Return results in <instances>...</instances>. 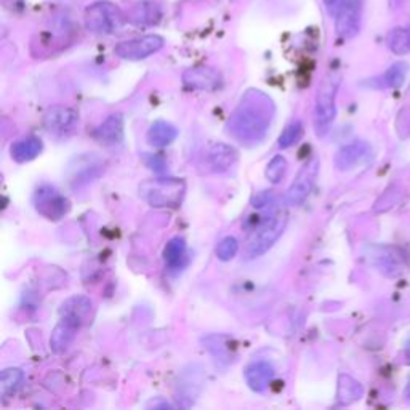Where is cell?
<instances>
[{"label":"cell","instance_id":"5bb4252c","mask_svg":"<svg viewBox=\"0 0 410 410\" xmlns=\"http://www.w3.org/2000/svg\"><path fill=\"white\" fill-rule=\"evenodd\" d=\"M93 137L104 146H116L123 142V116L121 112L111 114L101 125L95 128Z\"/></svg>","mask_w":410,"mask_h":410},{"label":"cell","instance_id":"f1b7e54d","mask_svg":"<svg viewBox=\"0 0 410 410\" xmlns=\"http://www.w3.org/2000/svg\"><path fill=\"white\" fill-rule=\"evenodd\" d=\"M388 4H390V7L397 8L402 4V0H388Z\"/></svg>","mask_w":410,"mask_h":410},{"label":"cell","instance_id":"277c9868","mask_svg":"<svg viewBox=\"0 0 410 410\" xmlns=\"http://www.w3.org/2000/svg\"><path fill=\"white\" fill-rule=\"evenodd\" d=\"M285 226H287V213L285 212L279 210L273 213L271 217L265 218L247 240L245 257L249 260H254V258L265 255L284 234Z\"/></svg>","mask_w":410,"mask_h":410},{"label":"cell","instance_id":"3957f363","mask_svg":"<svg viewBox=\"0 0 410 410\" xmlns=\"http://www.w3.org/2000/svg\"><path fill=\"white\" fill-rule=\"evenodd\" d=\"M184 193H186V184L179 178H156L139 184L142 199L157 209H164V207L175 209L183 202Z\"/></svg>","mask_w":410,"mask_h":410},{"label":"cell","instance_id":"f546056e","mask_svg":"<svg viewBox=\"0 0 410 410\" xmlns=\"http://www.w3.org/2000/svg\"><path fill=\"white\" fill-rule=\"evenodd\" d=\"M406 399H407V402L410 404V380H409V383H407V386H406Z\"/></svg>","mask_w":410,"mask_h":410},{"label":"cell","instance_id":"7a4b0ae2","mask_svg":"<svg viewBox=\"0 0 410 410\" xmlns=\"http://www.w3.org/2000/svg\"><path fill=\"white\" fill-rule=\"evenodd\" d=\"M341 82L340 72L330 71L319 83L316 93V106H314V128L317 137H324L330 130V125L336 116V93H339Z\"/></svg>","mask_w":410,"mask_h":410},{"label":"cell","instance_id":"30bf717a","mask_svg":"<svg viewBox=\"0 0 410 410\" xmlns=\"http://www.w3.org/2000/svg\"><path fill=\"white\" fill-rule=\"evenodd\" d=\"M82 322L77 321L76 317L66 316V314H61L60 322L55 325L52 336H50V350H52L55 355H63L67 351V348L72 345L78 329L82 327Z\"/></svg>","mask_w":410,"mask_h":410},{"label":"cell","instance_id":"5b68a950","mask_svg":"<svg viewBox=\"0 0 410 410\" xmlns=\"http://www.w3.org/2000/svg\"><path fill=\"white\" fill-rule=\"evenodd\" d=\"M32 204L34 209L48 220H60L69 210V200L50 184H42L41 188H37L34 193Z\"/></svg>","mask_w":410,"mask_h":410},{"label":"cell","instance_id":"603a6c76","mask_svg":"<svg viewBox=\"0 0 410 410\" xmlns=\"http://www.w3.org/2000/svg\"><path fill=\"white\" fill-rule=\"evenodd\" d=\"M22 378H25V374H22L21 369H5L2 372V396L8 397L15 395L22 383Z\"/></svg>","mask_w":410,"mask_h":410},{"label":"cell","instance_id":"52a82bcc","mask_svg":"<svg viewBox=\"0 0 410 410\" xmlns=\"http://www.w3.org/2000/svg\"><path fill=\"white\" fill-rule=\"evenodd\" d=\"M121 10L109 2H100L87 10V27L93 32L109 34L122 25Z\"/></svg>","mask_w":410,"mask_h":410},{"label":"cell","instance_id":"7402d4cb","mask_svg":"<svg viewBox=\"0 0 410 410\" xmlns=\"http://www.w3.org/2000/svg\"><path fill=\"white\" fill-rule=\"evenodd\" d=\"M388 45L392 53L406 55L410 52V31L406 27H396L390 32Z\"/></svg>","mask_w":410,"mask_h":410},{"label":"cell","instance_id":"ac0fdd59","mask_svg":"<svg viewBox=\"0 0 410 410\" xmlns=\"http://www.w3.org/2000/svg\"><path fill=\"white\" fill-rule=\"evenodd\" d=\"M93 310V303L86 295H74L67 299L63 305H61L60 314H66V316L76 317L77 321L86 324L88 321L90 314Z\"/></svg>","mask_w":410,"mask_h":410},{"label":"cell","instance_id":"d4e9b609","mask_svg":"<svg viewBox=\"0 0 410 410\" xmlns=\"http://www.w3.org/2000/svg\"><path fill=\"white\" fill-rule=\"evenodd\" d=\"M285 172H287V160L282 156H276L268 164L265 175L273 184H278L285 177Z\"/></svg>","mask_w":410,"mask_h":410},{"label":"cell","instance_id":"44dd1931","mask_svg":"<svg viewBox=\"0 0 410 410\" xmlns=\"http://www.w3.org/2000/svg\"><path fill=\"white\" fill-rule=\"evenodd\" d=\"M362 396V386L355 378L341 375L339 380V401L341 404H351Z\"/></svg>","mask_w":410,"mask_h":410},{"label":"cell","instance_id":"6da1fadb","mask_svg":"<svg viewBox=\"0 0 410 410\" xmlns=\"http://www.w3.org/2000/svg\"><path fill=\"white\" fill-rule=\"evenodd\" d=\"M274 114L276 109L273 100L260 90H250L229 117L228 135L245 146L261 143L271 127Z\"/></svg>","mask_w":410,"mask_h":410},{"label":"cell","instance_id":"cb8c5ba5","mask_svg":"<svg viewBox=\"0 0 410 410\" xmlns=\"http://www.w3.org/2000/svg\"><path fill=\"white\" fill-rule=\"evenodd\" d=\"M303 137V123L300 121L290 122L285 130L280 133L279 137V148L280 149H289L292 146L296 144Z\"/></svg>","mask_w":410,"mask_h":410},{"label":"cell","instance_id":"8fae6325","mask_svg":"<svg viewBox=\"0 0 410 410\" xmlns=\"http://www.w3.org/2000/svg\"><path fill=\"white\" fill-rule=\"evenodd\" d=\"M361 27V5L356 0H346L336 10L335 29L343 39L355 37Z\"/></svg>","mask_w":410,"mask_h":410},{"label":"cell","instance_id":"e0dca14e","mask_svg":"<svg viewBox=\"0 0 410 410\" xmlns=\"http://www.w3.org/2000/svg\"><path fill=\"white\" fill-rule=\"evenodd\" d=\"M43 144L39 138L36 137H29V138H22L18 139V142L11 144L10 148V154L11 159L18 164H26V162H31L36 159V157L42 153Z\"/></svg>","mask_w":410,"mask_h":410},{"label":"cell","instance_id":"d6986e66","mask_svg":"<svg viewBox=\"0 0 410 410\" xmlns=\"http://www.w3.org/2000/svg\"><path fill=\"white\" fill-rule=\"evenodd\" d=\"M178 137V130L175 125L168 123L165 121H157L149 127L146 138L148 143L156 146V148H164V146L172 144Z\"/></svg>","mask_w":410,"mask_h":410},{"label":"cell","instance_id":"484cf974","mask_svg":"<svg viewBox=\"0 0 410 410\" xmlns=\"http://www.w3.org/2000/svg\"><path fill=\"white\" fill-rule=\"evenodd\" d=\"M409 66L406 63H396L392 64L385 74V82L388 83L391 88H399L404 81H406Z\"/></svg>","mask_w":410,"mask_h":410},{"label":"cell","instance_id":"4316f807","mask_svg":"<svg viewBox=\"0 0 410 410\" xmlns=\"http://www.w3.org/2000/svg\"><path fill=\"white\" fill-rule=\"evenodd\" d=\"M238 252H239V242H238V239L231 238V235H228V238L220 240V244H218L217 247V257H218V260H221V261L233 260V258L238 255Z\"/></svg>","mask_w":410,"mask_h":410},{"label":"cell","instance_id":"2e32d148","mask_svg":"<svg viewBox=\"0 0 410 410\" xmlns=\"http://www.w3.org/2000/svg\"><path fill=\"white\" fill-rule=\"evenodd\" d=\"M209 164L213 172L223 173L231 170L235 162H238V151L231 144L215 143L209 149Z\"/></svg>","mask_w":410,"mask_h":410},{"label":"cell","instance_id":"8992f818","mask_svg":"<svg viewBox=\"0 0 410 410\" xmlns=\"http://www.w3.org/2000/svg\"><path fill=\"white\" fill-rule=\"evenodd\" d=\"M78 125V114L67 106H50L43 116V127L56 138H66L76 132Z\"/></svg>","mask_w":410,"mask_h":410},{"label":"cell","instance_id":"4dcf8cb0","mask_svg":"<svg viewBox=\"0 0 410 410\" xmlns=\"http://www.w3.org/2000/svg\"><path fill=\"white\" fill-rule=\"evenodd\" d=\"M406 351H407V356L410 357V340L407 341V348H406Z\"/></svg>","mask_w":410,"mask_h":410},{"label":"cell","instance_id":"7c38bea8","mask_svg":"<svg viewBox=\"0 0 410 410\" xmlns=\"http://www.w3.org/2000/svg\"><path fill=\"white\" fill-rule=\"evenodd\" d=\"M220 72L212 67H193L183 74V86L188 90H200V92H213L220 87Z\"/></svg>","mask_w":410,"mask_h":410},{"label":"cell","instance_id":"4fadbf2b","mask_svg":"<svg viewBox=\"0 0 410 410\" xmlns=\"http://www.w3.org/2000/svg\"><path fill=\"white\" fill-rule=\"evenodd\" d=\"M244 377L252 391L263 392L273 383L274 377H276V370H274L273 364H269L268 361H255L247 366Z\"/></svg>","mask_w":410,"mask_h":410},{"label":"cell","instance_id":"ffe728a7","mask_svg":"<svg viewBox=\"0 0 410 410\" xmlns=\"http://www.w3.org/2000/svg\"><path fill=\"white\" fill-rule=\"evenodd\" d=\"M164 260L168 269L178 271L188 263V247L183 238H173L164 249Z\"/></svg>","mask_w":410,"mask_h":410},{"label":"cell","instance_id":"83f0119b","mask_svg":"<svg viewBox=\"0 0 410 410\" xmlns=\"http://www.w3.org/2000/svg\"><path fill=\"white\" fill-rule=\"evenodd\" d=\"M324 4L327 5V8L330 11H335V13H336V10L340 8V5L343 2H341V0H324Z\"/></svg>","mask_w":410,"mask_h":410},{"label":"cell","instance_id":"9a60e30c","mask_svg":"<svg viewBox=\"0 0 410 410\" xmlns=\"http://www.w3.org/2000/svg\"><path fill=\"white\" fill-rule=\"evenodd\" d=\"M370 146L364 142H356L341 148L335 156V165L339 170H350L370 157Z\"/></svg>","mask_w":410,"mask_h":410},{"label":"cell","instance_id":"ba28073f","mask_svg":"<svg viewBox=\"0 0 410 410\" xmlns=\"http://www.w3.org/2000/svg\"><path fill=\"white\" fill-rule=\"evenodd\" d=\"M319 173V160L311 159L308 160L305 165L300 168V172L296 173L294 182H292L290 188L285 194V202L289 205H300L306 200L308 196L313 191L314 183H316Z\"/></svg>","mask_w":410,"mask_h":410},{"label":"cell","instance_id":"9c48e42d","mask_svg":"<svg viewBox=\"0 0 410 410\" xmlns=\"http://www.w3.org/2000/svg\"><path fill=\"white\" fill-rule=\"evenodd\" d=\"M162 47H164V39L160 36H144L116 45L114 53L122 60L139 61L157 53Z\"/></svg>","mask_w":410,"mask_h":410}]
</instances>
